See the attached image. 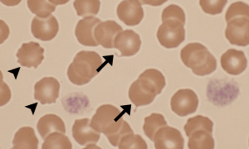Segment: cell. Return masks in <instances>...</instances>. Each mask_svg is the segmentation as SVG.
Returning <instances> with one entry per match:
<instances>
[{"label": "cell", "mask_w": 249, "mask_h": 149, "mask_svg": "<svg viewBox=\"0 0 249 149\" xmlns=\"http://www.w3.org/2000/svg\"><path fill=\"white\" fill-rule=\"evenodd\" d=\"M227 25L225 37L232 45L245 47L249 43V19L241 17L230 21Z\"/></svg>", "instance_id": "obj_9"}, {"label": "cell", "mask_w": 249, "mask_h": 149, "mask_svg": "<svg viewBox=\"0 0 249 149\" xmlns=\"http://www.w3.org/2000/svg\"><path fill=\"white\" fill-rule=\"evenodd\" d=\"M142 40L133 30H125L120 33L114 42V48L121 51V56H131L140 51Z\"/></svg>", "instance_id": "obj_14"}, {"label": "cell", "mask_w": 249, "mask_h": 149, "mask_svg": "<svg viewBox=\"0 0 249 149\" xmlns=\"http://www.w3.org/2000/svg\"><path fill=\"white\" fill-rule=\"evenodd\" d=\"M134 133L133 130H131L130 124L124 120L122 126L116 133H114L113 135L108 137V140L110 142V144L114 147H118L120 142L122 140V138L129 134Z\"/></svg>", "instance_id": "obj_31"}, {"label": "cell", "mask_w": 249, "mask_h": 149, "mask_svg": "<svg viewBox=\"0 0 249 149\" xmlns=\"http://www.w3.org/2000/svg\"><path fill=\"white\" fill-rule=\"evenodd\" d=\"M140 78L146 80L150 84H153L158 91L159 94L161 93L162 90L165 86V78L160 70L156 69H147L142 72L139 76Z\"/></svg>", "instance_id": "obj_26"}, {"label": "cell", "mask_w": 249, "mask_h": 149, "mask_svg": "<svg viewBox=\"0 0 249 149\" xmlns=\"http://www.w3.org/2000/svg\"><path fill=\"white\" fill-rule=\"evenodd\" d=\"M220 62L224 70L232 76H238L243 73L248 66V60L244 51L232 48L222 55Z\"/></svg>", "instance_id": "obj_13"}, {"label": "cell", "mask_w": 249, "mask_h": 149, "mask_svg": "<svg viewBox=\"0 0 249 149\" xmlns=\"http://www.w3.org/2000/svg\"><path fill=\"white\" fill-rule=\"evenodd\" d=\"M101 23L102 21L99 18L94 17H84L80 20L75 30V35L79 43L88 47L98 46V43L95 39L94 32Z\"/></svg>", "instance_id": "obj_16"}, {"label": "cell", "mask_w": 249, "mask_h": 149, "mask_svg": "<svg viewBox=\"0 0 249 149\" xmlns=\"http://www.w3.org/2000/svg\"><path fill=\"white\" fill-rule=\"evenodd\" d=\"M124 112H120L118 108L111 104H103L96 110L90 124L94 130L108 138L121 129L124 122L122 116Z\"/></svg>", "instance_id": "obj_3"}, {"label": "cell", "mask_w": 249, "mask_h": 149, "mask_svg": "<svg viewBox=\"0 0 249 149\" xmlns=\"http://www.w3.org/2000/svg\"><path fill=\"white\" fill-rule=\"evenodd\" d=\"M31 31L34 37L43 42H48L57 36L59 24L53 15L48 17L36 16L32 22Z\"/></svg>", "instance_id": "obj_8"}, {"label": "cell", "mask_w": 249, "mask_h": 149, "mask_svg": "<svg viewBox=\"0 0 249 149\" xmlns=\"http://www.w3.org/2000/svg\"><path fill=\"white\" fill-rule=\"evenodd\" d=\"M190 149H214V139L212 132L206 130H198L188 136Z\"/></svg>", "instance_id": "obj_20"}, {"label": "cell", "mask_w": 249, "mask_h": 149, "mask_svg": "<svg viewBox=\"0 0 249 149\" xmlns=\"http://www.w3.org/2000/svg\"><path fill=\"white\" fill-rule=\"evenodd\" d=\"M43 149H71V141L62 132H54L46 137Z\"/></svg>", "instance_id": "obj_22"}, {"label": "cell", "mask_w": 249, "mask_h": 149, "mask_svg": "<svg viewBox=\"0 0 249 149\" xmlns=\"http://www.w3.org/2000/svg\"><path fill=\"white\" fill-rule=\"evenodd\" d=\"M53 1H41V0H29L28 7L33 14H36L37 17H48L51 16L56 9V4Z\"/></svg>", "instance_id": "obj_25"}, {"label": "cell", "mask_w": 249, "mask_h": 149, "mask_svg": "<svg viewBox=\"0 0 249 149\" xmlns=\"http://www.w3.org/2000/svg\"><path fill=\"white\" fill-rule=\"evenodd\" d=\"M73 6L78 16L93 17L99 13L101 2L99 0H76Z\"/></svg>", "instance_id": "obj_24"}, {"label": "cell", "mask_w": 249, "mask_h": 149, "mask_svg": "<svg viewBox=\"0 0 249 149\" xmlns=\"http://www.w3.org/2000/svg\"><path fill=\"white\" fill-rule=\"evenodd\" d=\"M157 38L164 48H178L185 39L184 23L178 20L163 21L157 32Z\"/></svg>", "instance_id": "obj_4"}, {"label": "cell", "mask_w": 249, "mask_h": 149, "mask_svg": "<svg viewBox=\"0 0 249 149\" xmlns=\"http://www.w3.org/2000/svg\"><path fill=\"white\" fill-rule=\"evenodd\" d=\"M105 65L101 56L96 51H80L68 67V79L77 85L88 84Z\"/></svg>", "instance_id": "obj_1"}, {"label": "cell", "mask_w": 249, "mask_h": 149, "mask_svg": "<svg viewBox=\"0 0 249 149\" xmlns=\"http://www.w3.org/2000/svg\"><path fill=\"white\" fill-rule=\"evenodd\" d=\"M180 57L184 65L190 68L196 76H208L217 68L215 57L205 46L198 42L185 46L181 50Z\"/></svg>", "instance_id": "obj_2"}, {"label": "cell", "mask_w": 249, "mask_h": 149, "mask_svg": "<svg viewBox=\"0 0 249 149\" xmlns=\"http://www.w3.org/2000/svg\"><path fill=\"white\" fill-rule=\"evenodd\" d=\"M225 15H226L225 20L227 23L241 17L249 18V4L244 2H235L230 6Z\"/></svg>", "instance_id": "obj_27"}, {"label": "cell", "mask_w": 249, "mask_h": 149, "mask_svg": "<svg viewBox=\"0 0 249 149\" xmlns=\"http://www.w3.org/2000/svg\"><path fill=\"white\" fill-rule=\"evenodd\" d=\"M170 106L173 112L180 117L196 112L198 106V96L190 89L178 90L171 98Z\"/></svg>", "instance_id": "obj_5"}, {"label": "cell", "mask_w": 249, "mask_h": 149, "mask_svg": "<svg viewBox=\"0 0 249 149\" xmlns=\"http://www.w3.org/2000/svg\"><path fill=\"white\" fill-rule=\"evenodd\" d=\"M166 125L167 123L164 116L160 114L153 113L150 116L144 118L143 131L150 140L154 141L157 131Z\"/></svg>", "instance_id": "obj_21"}, {"label": "cell", "mask_w": 249, "mask_h": 149, "mask_svg": "<svg viewBox=\"0 0 249 149\" xmlns=\"http://www.w3.org/2000/svg\"><path fill=\"white\" fill-rule=\"evenodd\" d=\"M213 123L210 118L202 116H197L193 117L187 120V123L184 125V131L187 137L190 135L193 132L196 130H206L208 132H213Z\"/></svg>", "instance_id": "obj_23"}, {"label": "cell", "mask_w": 249, "mask_h": 149, "mask_svg": "<svg viewBox=\"0 0 249 149\" xmlns=\"http://www.w3.org/2000/svg\"><path fill=\"white\" fill-rule=\"evenodd\" d=\"M37 129L43 139H45L46 137L52 132H66V126L63 120L56 115L52 114L46 115L40 118L37 122Z\"/></svg>", "instance_id": "obj_18"}, {"label": "cell", "mask_w": 249, "mask_h": 149, "mask_svg": "<svg viewBox=\"0 0 249 149\" xmlns=\"http://www.w3.org/2000/svg\"><path fill=\"white\" fill-rule=\"evenodd\" d=\"M44 49L37 42L23 43L18 51V62L27 68H37L44 59Z\"/></svg>", "instance_id": "obj_11"}, {"label": "cell", "mask_w": 249, "mask_h": 149, "mask_svg": "<svg viewBox=\"0 0 249 149\" xmlns=\"http://www.w3.org/2000/svg\"><path fill=\"white\" fill-rule=\"evenodd\" d=\"M60 83L53 77H45L34 85V99L42 104H54L59 96Z\"/></svg>", "instance_id": "obj_7"}, {"label": "cell", "mask_w": 249, "mask_h": 149, "mask_svg": "<svg viewBox=\"0 0 249 149\" xmlns=\"http://www.w3.org/2000/svg\"><path fill=\"white\" fill-rule=\"evenodd\" d=\"M118 148L120 149H146L147 144L139 134H129L120 142Z\"/></svg>", "instance_id": "obj_28"}, {"label": "cell", "mask_w": 249, "mask_h": 149, "mask_svg": "<svg viewBox=\"0 0 249 149\" xmlns=\"http://www.w3.org/2000/svg\"><path fill=\"white\" fill-rule=\"evenodd\" d=\"M169 19L178 20L185 24V14L184 10L176 4L168 6L162 12V22Z\"/></svg>", "instance_id": "obj_30"}, {"label": "cell", "mask_w": 249, "mask_h": 149, "mask_svg": "<svg viewBox=\"0 0 249 149\" xmlns=\"http://www.w3.org/2000/svg\"><path fill=\"white\" fill-rule=\"evenodd\" d=\"M117 16L127 26L138 25L144 17L142 3L137 0L122 1L117 7Z\"/></svg>", "instance_id": "obj_12"}, {"label": "cell", "mask_w": 249, "mask_h": 149, "mask_svg": "<svg viewBox=\"0 0 249 149\" xmlns=\"http://www.w3.org/2000/svg\"><path fill=\"white\" fill-rule=\"evenodd\" d=\"M154 143L156 149H183L184 146L181 132L167 125L157 131Z\"/></svg>", "instance_id": "obj_10"}, {"label": "cell", "mask_w": 249, "mask_h": 149, "mask_svg": "<svg viewBox=\"0 0 249 149\" xmlns=\"http://www.w3.org/2000/svg\"><path fill=\"white\" fill-rule=\"evenodd\" d=\"M89 118L77 119L72 126V136L77 144L87 146V149L99 148L96 144L100 140L101 132L94 130L90 124Z\"/></svg>", "instance_id": "obj_6"}, {"label": "cell", "mask_w": 249, "mask_h": 149, "mask_svg": "<svg viewBox=\"0 0 249 149\" xmlns=\"http://www.w3.org/2000/svg\"><path fill=\"white\" fill-rule=\"evenodd\" d=\"M156 96L153 91L145 87L139 79L132 83L129 90V98L136 107L151 104Z\"/></svg>", "instance_id": "obj_17"}, {"label": "cell", "mask_w": 249, "mask_h": 149, "mask_svg": "<svg viewBox=\"0 0 249 149\" xmlns=\"http://www.w3.org/2000/svg\"><path fill=\"white\" fill-rule=\"evenodd\" d=\"M227 2H228L227 0H216V1L200 0L199 5L205 14L217 15L223 12L224 7L227 4Z\"/></svg>", "instance_id": "obj_29"}, {"label": "cell", "mask_w": 249, "mask_h": 149, "mask_svg": "<svg viewBox=\"0 0 249 149\" xmlns=\"http://www.w3.org/2000/svg\"><path fill=\"white\" fill-rule=\"evenodd\" d=\"M38 144L39 142L34 129L31 127H23L15 133L13 140V149H37Z\"/></svg>", "instance_id": "obj_19"}, {"label": "cell", "mask_w": 249, "mask_h": 149, "mask_svg": "<svg viewBox=\"0 0 249 149\" xmlns=\"http://www.w3.org/2000/svg\"><path fill=\"white\" fill-rule=\"evenodd\" d=\"M122 32V26H120L115 21L108 20L106 22H102L96 27L94 32V36L98 45H102L107 49H111L114 48L115 38Z\"/></svg>", "instance_id": "obj_15"}]
</instances>
